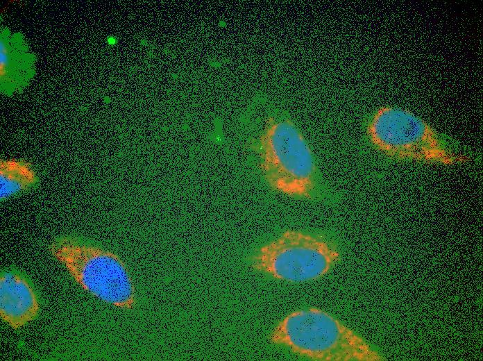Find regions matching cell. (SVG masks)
Returning <instances> with one entry per match:
<instances>
[{
  "mask_svg": "<svg viewBox=\"0 0 483 361\" xmlns=\"http://www.w3.org/2000/svg\"><path fill=\"white\" fill-rule=\"evenodd\" d=\"M20 39L3 32L0 42V74L3 85L17 87L26 80L31 68V58Z\"/></svg>",
  "mask_w": 483,
  "mask_h": 361,
  "instance_id": "7",
  "label": "cell"
},
{
  "mask_svg": "<svg viewBox=\"0 0 483 361\" xmlns=\"http://www.w3.org/2000/svg\"><path fill=\"white\" fill-rule=\"evenodd\" d=\"M258 171L271 191L316 203H334L339 194L325 178L314 152L294 118L269 103L250 143Z\"/></svg>",
  "mask_w": 483,
  "mask_h": 361,
  "instance_id": "1",
  "label": "cell"
},
{
  "mask_svg": "<svg viewBox=\"0 0 483 361\" xmlns=\"http://www.w3.org/2000/svg\"><path fill=\"white\" fill-rule=\"evenodd\" d=\"M363 130L369 146L393 161L452 165L466 158L465 151L453 138L400 106L376 108L365 118Z\"/></svg>",
  "mask_w": 483,
  "mask_h": 361,
  "instance_id": "2",
  "label": "cell"
},
{
  "mask_svg": "<svg viewBox=\"0 0 483 361\" xmlns=\"http://www.w3.org/2000/svg\"><path fill=\"white\" fill-rule=\"evenodd\" d=\"M275 346L318 361H380L383 353L328 312L307 308L282 319L269 336Z\"/></svg>",
  "mask_w": 483,
  "mask_h": 361,
  "instance_id": "3",
  "label": "cell"
},
{
  "mask_svg": "<svg viewBox=\"0 0 483 361\" xmlns=\"http://www.w3.org/2000/svg\"><path fill=\"white\" fill-rule=\"evenodd\" d=\"M51 254L87 292L113 306L131 308L135 303L132 278L122 260L92 240L63 235L51 242Z\"/></svg>",
  "mask_w": 483,
  "mask_h": 361,
  "instance_id": "5",
  "label": "cell"
},
{
  "mask_svg": "<svg viewBox=\"0 0 483 361\" xmlns=\"http://www.w3.org/2000/svg\"><path fill=\"white\" fill-rule=\"evenodd\" d=\"M39 182L38 176L28 162L8 158L0 162L1 201L20 195L33 189Z\"/></svg>",
  "mask_w": 483,
  "mask_h": 361,
  "instance_id": "8",
  "label": "cell"
},
{
  "mask_svg": "<svg viewBox=\"0 0 483 361\" xmlns=\"http://www.w3.org/2000/svg\"><path fill=\"white\" fill-rule=\"evenodd\" d=\"M341 258V245L331 233L287 229L258 247L250 264L277 280L304 283L323 277Z\"/></svg>",
  "mask_w": 483,
  "mask_h": 361,
  "instance_id": "4",
  "label": "cell"
},
{
  "mask_svg": "<svg viewBox=\"0 0 483 361\" xmlns=\"http://www.w3.org/2000/svg\"><path fill=\"white\" fill-rule=\"evenodd\" d=\"M40 294L24 271L15 267H4L0 275L1 319L13 329L35 320L40 312Z\"/></svg>",
  "mask_w": 483,
  "mask_h": 361,
  "instance_id": "6",
  "label": "cell"
}]
</instances>
